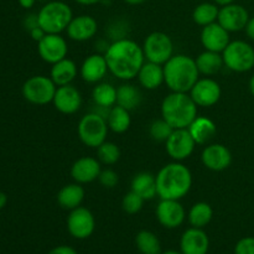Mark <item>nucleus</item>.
Here are the masks:
<instances>
[{"label":"nucleus","mask_w":254,"mask_h":254,"mask_svg":"<svg viewBox=\"0 0 254 254\" xmlns=\"http://www.w3.org/2000/svg\"><path fill=\"white\" fill-rule=\"evenodd\" d=\"M104 57L109 72L123 81L135 78L145 62L143 47L130 39L116 40L107 47Z\"/></svg>","instance_id":"f257e3e1"},{"label":"nucleus","mask_w":254,"mask_h":254,"mask_svg":"<svg viewBox=\"0 0 254 254\" xmlns=\"http://www.w3.org/2000/svg\"><path fill=\"white\" fill-rule=\"evenodd\" d=\"M155 178L158 196L161 200H181L192 186V174L180 161L166 164Z\"/></svg>","instance_id":"f03ea898"},{"label":"nucleus","mask_w":254,"mask_h":254,"mask_svg":"<svg viewBox=\"0 0 254 254\" xmlns=\"http://www.w3.org/2000/svg\"><path fill=\"white\" fill-rule=\"evenodd\" d=\"M163 66L165 84L171 92L189 93L200 77L196 61L188 55H174Z\"/></svg>","instance_id":"7ed1b4c3"},{"label":"nucleus","mask_w":254,"mask_h":254,"mask_svg":"<svg viewBox=\"0 0 254 254\" xmlns=\"http://www.w3.org/2000/svg\"><path fill=\"white\" fill-rule=\"evenodd\" d=\"M161 116L174 129H185L197 117V104L189 93L171 92L161 103Z\"/></svg>","instance_id":"20e7f679"},{"label":"nucleus","mask_w":254,"mask_h":254,"mask_svg":"<svg viewBox=\"0 0 254 254\" xmlns=\"http://www.w3.org/2000/svg\"><path fill=\"white\" fill-rule=\"evenodd\" d=\"M73 19L72 10L64 1H50L37 14L39 26L46 34H61Z\"/></svg>","instance_id":"39448f33"},{"label":"nucleus","mask_w":254,"mask_h":254,"mask_svg":"<svg viewBox=\"0 0 254 254\" xmlns=\"http://www.w3.org/2000/svg\"><path fill=\"white\" fill-rule=\"evenodd\" d=\"M108 129L106 117L97 112H91L81 118L77 127V133L79 140L84 145L89 148H98L106 141Z\"/></svg>","instance_id":"423d86ee"},{"label":"nucleus","mask_w":254,"mask_h":254,"mask_svg":"<svg viewBox=\"0 0 254 254\" xmlns=\"http://www.w3.org/2000/svg\"><path fill=\"white\" fill-rule=\"evenodd\" d=\"M222 59L228 69L245 73L254 68V47L242 40L231 41L223 50Z\"/></svg>","instance_id":"0eeeda50"},{"label":"nucleus","mask_w":254,"mask_h":254,"mask_svg":"<svg viewBox=\"0 0 254 254\" xmlns=\"http://www.w3.org/2000/svg\"><path fill=\"white\" fill-rule=\"evenodd\" d=\"M145 60L158 64H164L174 56V44L171 37L165 32H151L145 37L143 44Z\"/></svg>","instance_id":"6e6552de"},{"label":"nucleus","mask_w":254,"mask_h":254,"mask_svg":"<svg viewBox=\"0 0 254 254\" xmlns=\"http://www.w3.org/2000/svg\"><path fill=\"white\" fill-rule=\"evenodd\" d=\"M57 86L51 77H30L22 86V96L27 102L37 106H45L54 101Z\"/></svg>","instance_id":"1a4fd4ad"},{"label":"nucleus","mask_w":254,"mask_h":254,"mask_svg":"<svg viewBox=\"0 0 254 254\" xmlns=\"http://www.w3.org/2000/svg\"><path fill=\"white\" fill-rule=\"evenodd\" d=\"M94 228H96V220L93 213L88 208L79 206L69 212L67 217V231L73 238L86 240L93 235Z\"/></svg>","instance_id":"9d476101"},{"label":"nucleus","mask_w":254,"mask_h":254,"mask_svg":"<svg viewBox=\"0 0 254 254\" xmlns=\"http://www.w3.org/2000/svg\"><path fill=\"white\" fill-rule=\"evenodd\" d=\"M196 141L191 136L188 128L174 129L171 135L165 141V149L168 155L174 161H183L190 158L195 150Z\"/></svg>","instance_id":"9b49d317"},{"label":"nucleus","mask_w":254,"mask_h":254,"mask_svg":"<svg viewBox=\"0 0 254 254\" xmlns=\"http://www.w3.org/2000/svg\"><path fill=\"white\" fill-rule=\"evenodd\" d=\"M37 51L45 62L54 64L66 59L68 46L66 40L60 34H46L37 42Z\"/></svg>","instance_id":"f8f14e48"},{"label":"nucleus","mask_w":254,"mask_h":254,"mask_svg":"<svg viewBox=\"0 0 254 254\" xmlns=\"http://www.w3.org/2000/svg\"><path fill=\"white\" fill-rule=\"evenodd\" d=\"M250 19V14L245 6L232 2L221 7L217 22L228 32H238L246 29Z\"/></svg>","instance_id":"ddd939ff"},{"label":"nucleus","mask_w":254,"mask_h":254,"mask_svg":"<svg viewBox=\"0 0 254 254\" xmlns=\"http://www.w3.org/2000/svg\"><path fill=\"white\" fill-rule=\"evenodd\" d=\"M189 93L197 107H212L220 101L222 91L217 81L210 77H205L198 78Z\"/></svg>","instance_id":"4468645a"},{"label":"nucleus","mask_w":254,"mask_h":254,"mask_svg":"<svg viewBox=\"0 0 254 254\" xmlns=\"http://www.w3.org/2000/svg\"><path fill=\"white\" fill-rule=\"evenodd\" d=\"M156 218L163 227L174 230L180 227L186 217V212L180 200H161L155 211Z\"/></svg>","instance_id":"2eb2a0df"},{"label":"nucleus","mask_w":254,"mask_h":254,"mask_svg":"<svg viewBox=\"0 0 254 254\" xmlns=\"http://www.w3.org/2000/svg\"><path fill=\"white\" fill-rule=\"evenodd\" d=\"M201 160L208 170L223 171L230 168L232 163V154L223 144H211L203 149Z\"/></svg>","instance_id":"dca6fc26"},{"label":"nucleus","mask_w":254,"mask_h":254,"mask_svg":"<svg viewBox=\"0 0 254 254\" xmlns=\"http://www.w3.org/2000/svg\"><path fill=\"white\" fill-rule=\"evenodd\" d=\"M231 42L230 32L223 29L217 21L203 26L201 31V44L207 51L220 52L222 54L223 50L228 46Z\"/></svg>","instance_id":"f3484780"},{"label":"nucleus","mask_w":254,"mask_h":254,"mask_svg":"<svg viewBox=\"0 0 254 254\" xmlns=\"http://www.w3.org/2000/svg\"><path fill=\"white\" fill-rule=\"evenodd\" d=\"M210 238L202 228L191 227L183 233L180 240V252L183 254H207Z\"/></svg>","instance_id":"a211bd4d"},{"label":"nucleus","mask_w":254,"mask_h":254,"mask_svg":"<svg viewBox=\"0 0 254 254\" xmlns=\"http://www.w3.org/2000/svg\"><path fill=\"white\" fill-rule=\"evenodd\" d=\"M52 103L60 113L73 114L81 108L82 97L76 87L67 84L57 87Z\"/></svg>","instance_id":"6ab92c4d"},{"label":"nucleus","mask_w":254,"mask_h":254,"mask_svg":"<svg viewBox=\"0 0 254 254\" xmlns=\"http://www.w3.org/2000/svg\"><path fill=\"white\" fill-rule=\"evenodd\" d=\"M67 36L72 41L84 42L91 40L98 31V24L91 15H79L73 17L66 29Z\"/></svg>","instance_id":"aec40b11"},{"label":"nucleus","mask_w":254,"mask_h":254,"mask_svg":"<svg viewBox=\"0 0 254 254\" xmlns=\"http://www.w3.org/2000/svg\"><path fill=\"white\" fill-rule=\"evenodd\" d=\"M102 168L98 159L91 156H83L77 159L71 166V176L76 183L89 184L97 180L101 174Z\"/></svg>","instance_id":"412c9836"},{"label":"nucleus","mask_w":254,"mask_h":254,"mask_svg":"<svg viewBox=\"0 0 254 254\" xmlns=\"http://www.w3.org/2000/svg\"><path fill=\"white\" fill-rule=\"evenodd\" d=\"M108 71V64H107L104 55L93 54L89 55L84 60L79 73H81L82 79L87 83H98L106 77Z\"/></svg>","instance_id":"4be33fe9"},{"label":"nucleus","mask_w":254,"mask_h":254,"mask_svg":"<svg viewBox=\"0 0 254 254\" xmlns=\"http://www.w3.org/2000/svg\"><path fill=\"white\" fill-rule=\"evenodd\" d=\"M138 81L143 88L154 91L165 83L163 64H154V62H144L140 71L138 73Z\"/></svg>","instance_id":"5701e85b"},{"label":"nucleus","mask_w":254,"mask_h":254,"mask_svg":"<svg viewBox=\"0 0 254 254\" xmlns=\"http://www.w3.org/2000/svg\"><path fill=\"white\" fill-rule=\"evenodd\" d=\"M188 129L196 144H200V145L207 144L217 134V127L213 123V121H211L207 117L197 116Z\"/></svg>","instance_id":"b1692460"},{"label":"nucleus","mask_w":254,"mask_h":254,"mask_svg":"<svg viewBox=\"0 0 254 254\" xmlns=\"http://www.w3.org/2000/svg\"><path fill=\"white\" fill-rule=\"evenodd\" d=\"M77 73H78L77 64L66 57L52 64L50 77L57 87H61L71 84V82L77 77Z\"/></svg>","instance_id":"393cba45"},{"label":"nucleus","mask_w":254,"mask_h":254,"mask_svg":"<svg viewBox=\"0 0 254 254\" xmlns=\"http://www.w3.org/2000/svg\"><path fill=\"white\" fill-rule=\"evenodd\" d=\"M84 198V189L81 184L74 183L64 185L57 193V202L64 210H74L79 207Z\"/></svg>","instance_id":"a878e982"},{"label":"nucleus","mask_w":254,"mask_h":254,"mask_svg":"<svg viewBox=\"0 0 254 254\" xmlns=\"http://www.w3.org/2000/svg\"><path fill=\"white\" fill-rule=\"evenodd\" d=\"M131 191L138 193L144 200H153L155 196H158L156 190V178L150 173L136 174L131 180Z\"/></svg>","instance_id":"bb28decb"},{"label":"nucleus","mask_w":254,"mask_h":254,"mask_svg":"<svg viewBox=\"0 0 254 254\" xmlns=\"http://www.w3.org/2000/svg\"><path fill=\"white\" fill-rule=\"evenodd\" d=\"M195 61L200 74H205V76H215L225 66L222 55L220 52L207 51V50L198 55Z\"/></svg>","instance_id":"cd10ccee"},{"label":"nucleus","mask_w":254,"mask_h":254,"mask_svg":"<svg viewBox=\"0 0 254 254\" xmlns=\"http://www.w3.org/2000/svg\"><path fill=\"white\" fill-rule=\"evenodd\" d=\"M107 123H108L109 129L114 133H126L131 123L130 113L123 107H119L116 104L109 109L108 116H107Z\"/></svg>","instance_id":"c85d7f7f"},{"label":"nucleus","mask_w":254,"mask_h":254,"mask_svg":"<svg viewBox=\"0 0 254 254\" xmlns=\"http://www.w3.org/2000/svg\"><path fill=\"white\" fill-rule=\"evenodd\" d=\"M141 94L135 86L124 83L117 88V106L123 107L127 111H133L140 104Z\"/></svg>","instance_id":"c756f323"},{"label":"nucleus","mask_w":254,"mask_h":254,"mask_svg":"<svg viewBox=\"0 0 254 254\" xmlns=\"http://www.w3.org/2000/svg\"><path fill=\"white\" fill-rule=\"evenodd\" d=\"M94 104L99 108H112L117 104V88L111 83H98L92 91Z\"/></svg>","instance_id":"7c9ffc66"},{"label":"nucleus","mask_w":254,"mask_h":254,"mask_svg":"<svg viewBox=\"0 0 254 254\" xmlns=\"http://www.w3.org/2000/svg\"><path fill=\"white\" fill-rule=\"evenodd\" d=\"M213 217V210L210 203L197 202L189 211V222L191 227L203 228L211 222Z\"/></svg>","instance_id":"2f4dec72"},{"label":"nucleus","mask_w":254,"mask_h":254,"mask_svg":"<svg viewBox=\"0 0 254 254\" xmlns=\"http://www.w3.org/2000/svg\"><path fill=\"white\" fill-rule=\"evenodd\" d=\"M135 245L141 254H161L160 241L151 231L141 230L136 235Z\"/></svg>","instance_id":"473e14b6"},{"label":"nucleus","mask_w":254,"mask_h":254,"mask_svg":"<svg viewBox=\"0 0 254 254\" xmlns=\"http://www.w3.org/2000/svg\"><path fill=\"white\" fill-rule=\"evenodd\" d=\"M218 12H220V9L217 7V4L202 2L193 9L192 19L196 24L203 27L217 21Z\"/></svg>","instance_id":"72a5a7b5"},{"label":"nucleus","mask_w":254,"mask_h":254,"mask_svg":"<svg viewBox=\"0 0 254 254\" xmlns=\"http://www.w3.org/2000/svg\"><path fill=\"white\" fill-rule=\"evenodd\" d=\"M97 156L101 164L104 165H113L121 159V149L116 143L104 141L97 148Z\"/></svg>","instance_id":"f704fd0d"},{"label":"nucleus","mask_w":254,"mask_h":254,"mask_svg":"<svg viewBox=\"0 0 254 254\" xmlns=\"http://www.w3.org/2000/svg\"><path fill=\"white\" fill-rule=\"evenodd\" d=\"M173 131V127L168 122L164 121L163 118L154 121L149 128V134H150L151 139H154L155 141H166Z\"/></svg>","instance_id":"c9c22d12"},{"label":"nucleus","mask_w":254,"mask_h":254,"mask_svg":"<svg viewBox=\"0 0 254 254\" xmlns=\"http://www.w3.org/2000/svg\"><path fill=\"white\" fill-rule=\"evenodd\" d=\"M144 198L140 197L138 193H135L134 191L127 193L123 197L122 201V207H123L124 212H127L128 215H135V213L140 212L141 208L144 206Z\"/></svg>","instance_id":"e433bc0d"},{"label":"nucleus","mask_w":254,"mask_h":254,"mask_svg":"<svg viewBox=\"0 0 254 254\" xmlns=\"http://www.w3.org/2000/svg\"><path fill=\"white\" fill-rule=\"evenodd\" d=\"M98 180L101 183V185L106 189H113L116 188L117 184L119 183V176L112 169H104L101 171L98 176Z\"/></svg>","instance_id":"4c0bfd02"},{"label":"nucleus","mask_w":254,"mask_h":254,"mask_svg":"<svg viewBox=\"0 0 254 254\" xmlns=\"http://www.w3.org/2000/svg\"><path fill=\"white\" fill-rule=\"evenodd\" d=\"M235 254H254V237H245L238 241Z\"/></svg>","instance_id":"58836bf2"},{"label":"nucleus","mask_w":254,"mask_h":254,"mask_svg":"<svg viewBox=\"0 0 254 254\" xmlns=\"http://www.w3.org/2000/svg\"><path fill=\"white\" fill-rule=\"evenodd\" d=\"M47 254H78L74 248L69 247V246H57V247L52 248Z\"/></svg>","instance_id":"ea45409f"},{"label":"nucleus","mask_w":254,"mask_h":254,"mask_svg":"<svg viewBox=\"0 0 254 254\" xmlns=\"http://www.w3.org/2000/svg\"><path fill=\"white\" fill-rule=\"evenodd\" d=\"M25 27H26L27 30H32L34 27L39 26V20H37V15H30V16H27L26 19H25Z\"/></svg>","instance_id":"a19ab883"},{"label":"nucleus","mask_w":254,"mask_h":254,"mask_svg":"<svg viewBox=\"0 0 254 254\" xmlns=\"http://www.w3.org/2000/svg\"><path fill=\"white\" fill-rule=\"evenodd\" d=\"M29 32H30V35H31L32 40H35V41H37V42H39L40 40H42V37H44L45 35H46V32H45L44 30H42L40 26L34 27V29L30 30Z\"/></svg>","instance_id":"79ce46f5"},{"label":"nucleus","mask_w":254,"mask_h":254,"mask_svg":"<svg viewBox=\"0 0 254 254\" xmlns=\"http://www.w3.org/2000/svg\"><path fill=\"white\" fill-rule=\"evenodd\" d=\"M245 30H246V34H247V36L254 41V16L251 17Z\"/></svg>","instance_id":"37998d69"},{"label":"nucleus","mask_w":254,"mask_h":254,"mask_svg":"<svg viewBox=\"0 0 254 254\" xmlns=\"http://www.w3.org/2000/svg\"><path fill=\"white\" fill-rule=\"evenodd\" d=\"M35 1H36V0H19V4L21 5L24 9H30V7L34 6Z\"/></svg>","instance_id":"c03bdc74"},{"label":"nucleus","mask_w":254,"mask_h":254,"mask_svg":"<svg viewBox=\"0 0 254 254\" xmlns=\"http://www.w3.org/2000/svg\"><path fill=\"white\" fill-rule=\"evenodd\" d=\"M74 1L81 5H94L101 1V0H74Z\"/></svg>","instance_id":"a18cd8bd"},{"label":"nucleus","mask_w":254,"mask_h":254,"mask_svg":"<svg viewBox=\"0 0 254 254\" xmlns=\"http://www.w3.org/2000/svg\"><path fill=\"white\" fill-rule=\"evenodd\" d=\"M6 202H7L6 195H5L4 192H1V191H0V210L5 207V205H6Z\"/></svg>","instance_id":"49530a36"},{"label":"nucleus","mask_w":254,"mask_h":254,"mask_svg":"<svg viewBox=\"0 0 254 254\" xmlns=\"http://www.w3.org/2000/svg\"><path fill=\"white\" fill-rule=\"evenodd\" d=\"M213 1H215L217 5H220V6H225V5L235 2V0H213Z\"/></svg>","instance_id":"de8ad7c7"},{"label":"nucleus","mask_w":254,"mask_h":254,"mask_svg":"<svg viewBox=\"0 0 254 254\" xmlns=\"http://www.w3.org/2000/svg\"><path fill=\"white\" fill-rule=\"evenodd\" d=\"M124 1L129 5H139L141 4V2L145 1V0H124Z\"/></svg>","instance_id":"09e8293b"},{"label":"nucleus","mask_w":254,"mask_h":254,"mask_svg":"<svg viewBox=\"0 0 254 254\" xmlns=\"http://www.w3.org/2000/svg\"><path fill=\"white\" fill-rule=\"evenodd\" d=\"M250 91H251V94L254 97V74L250 79Z\"/></svg>","instance_id":"8fccbe9b"},{"label":"nucleus","mask_w":254,"mask_h":254,"mask_svg":"<svg viewBox=\"0 0 254 254\" xmlns=\"http://www.w3.org/2000/svg\"><path fill=\"white\" fill-rule=\"evenodd\" d=\"M161 254H183V253L178 252V251L170 250V251H165V252H161Z\"/></svg>","instance_id":"3c124183"}]
</instances>
